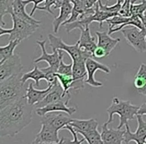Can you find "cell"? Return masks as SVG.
Masks as SVG:
<instances>
[{
    "instance_id": "1",
    "label": "cell",
    "mask_w": 146,
    "mask_h": 144,
    "mask_svg": "<svg viewBox=\"0 0 146 144\" xmlns=\"http://www.w3.org/2000/svg\"><path fill=\"white\" fill-rule=\"evenodd\" d=\"M32 111L33 105L25 96L0 109V136L13 137L22 131L32 121Z\"/></svg>"
},
{
    "instance_id": "2",
    "label": "cell",
    "mask_w": 146,
    "mask_h": 144,
    "mask_svg": "<svg viewBox=\"0 0 146 144\" xmlns=\"http://www.w3.org/2000/svg\"><path fill=\"white\" fill-rule=\"evenodd\" d=\"M22 75L12 76L0 82V109H3L26 95L27 89L24 88V83L21 80Z\"/></svg>"
},
{
    "instance_id": "3",
    "label": "cell",
    "mask_w": 146,
    "mask_h": 144,
    "mask_svg": "<svg viewBox=\"0 0 146 144\" xmlns=\"http://www.w3.org/2000/svg\"><path fill=\"white\" fill-rule=\"evenodd\" d=\"M140 107L136 105H133L130 101L128 100H120L117 97L113 98L111 105L107 108V113H108V123H111L113 120V116L115 114H118L120 116V121L119 124L116 128L117 129H121L123 126L128 124L129 120H134L135 116L138 114V110Z\"/></svg>"
},
{
    "instance_id": "4",
    "label": "cell",
    "mask_w": 146,
    "mask_h": 144,
    "mask_svg": "<svg viewBox=\"0 0 146 144\" xmlns=\"http://www.w3.org/2000/svg\"><path fill=\"white\" fill-rule=\"evenodd\" d=\"M13 27L11 29H5L3 26L0 28V36L9 34V40H24L33 34L40 27L39 24H32L23 19L17 17L14 13H11Z\"/></svg>"
},
{
    "instance_id": "5",
    "label": "cell",
    "mask_w": 146,
    "mask_h": 144,
    "mask_svg": "<svg viewBox=\"0 0 146 144\" xmlns=\"http://www.w3.org/2000/svg\"><path fill=\"white\" fill-rule=\"evenodd\" d=\"M48 40L52 50L60 49V50L65 51L69 54L72 61H86L88 57H93V55L90 54L89 52L80 48L78 41L74 45H67L66 43L63 42L62 39L53 34H48Z\"/></svg>"
},
{
    "instance_id": "6",
    "label": "cell",
    "mask_w": 146,
    "mask_h": 144,
    "mask_svg": "<svg viewBox=\"0 0 146 144\" xmlns=\"http://www.w3.org/2000/svg\"><path fill=\"white\" fill-rule=\"evenodd\" d=\"M127 43H129L137 52H146V32L135 26H126L121 30Z\"/></svg>"
},
{
    "instance_id": "7",
    "label": "cell",
    "mask_w": 146,
    "mask_h": 144,
    "mask_svg": "<svg viewBox=\"0 0 146 144\" xmlns=\"http://www.w3.org/2000/svg\"><path fill=\"white\" fill-rule=\"evenodd\" d=\"M23 65L21 63V58L18 54L14 53L10 58L0 64V82L4 81L8 78L15 75L22 74Z\"/></svg>"
},
{
    "instance_id": "8",
    "label": "cell",
    "mask_w": 146,
    "mask_h": 144,
    "mask_svg": "<svg viewBox=\"0 0 146 144\" xmlns=\"http://www.w3.org/2000/svg\"><path fill=\"white\" fill-rule=\"evenodd\" d=\"M37 44L40 46L41 51H42V54L36 58L34 60V63H38L40 61H46L49 64V66L51 68H53L55 71H58L59 65H60V61L61 59H63V50H60V49H54L53 50V53L51 54H48L46 52V48H45V45H46V41L45 40H38L36 41Z\"/></svg>"
},
{
    "instance_id": "9",
    "label": "cell",
    "mask_w": 146,
    "mask_h": 144,
    "mask_svg": "<svg viewBox=\"0 0 146 144\" xmlns=\"http://www.w3.org/2000/svg\"><path fill=\"white\" fill-rule=\"evenodd\" d=\"M66 112L58 111L56 112H49L45 115L41 116V124H48L51 127L59 131L60 129H65L67 125L72 122V118L69 117V114L66 115Z\"/></svg>"
},
{
    "instance_id": "10",
    "label": "cell",
    "mask_w": 146,
    "mask_h": 144,
    "mask_svg": "<svg viewBox=\"0 0 146 144\" xmlns=\"http://www.w3.org/2000/svg\"><path fill=\"white\" fill-rule=\"evenodd\" d=\"M143 115L137 114L136 119L138 122V127L135 133L131 132L128 124L125 125V134H124V143L129 144L131 141H135L137 144L145 143L146 141V121H144Z\"/></svg>"
},
{
    "instance_id": "11",
    "label": "cell",
    "mask_w": 146,
    "mask_h": 144,
    "mask_svg": "<svg viewBox=\"0 0 146 144\" xmlns=\"http://www.w3.org/2000/svg\"><path fill=\"white\" fill-rule=\"evenodd\" d=\"M86 69H87V77H86V83L92 87H101L103 85L102 82H99L94 78V74L97 70H102L105 73H110V68L106 65L97 62L92 57H88L85 61Z\"/></svg>"
},
{
    "instance_id": "12",
    "label": "cell",
    "mask_w": 146,
    "mask_h": 144,
    "mask_svg": "<svg viewBox=\"0 0 146 144\" xmlns=\"http://www.w3.org/2000/svg\"><path fill=\"white\" fill-rule=\"evenodd\" d=\"M71 96H68L65 99L59 100V101L53 102L50 103L48 105L44 106V107H40V108H36L35 110V113L39 116H43L45 114L49 113V112H58V111H62V112H66L69 115H72L73 113L76 112V108L75 107H69L68 103L70 101Z\"/></svg>"
},
{
    "instance_id": "13",
    "label": "cell",
    "mask_w": 146,
    "mask_h": 144,
    "mask_svg": "<svg viewBox=\"0 0 146 144\" xmlns=\"http://www.w3.org/2000/svg\"><path fill=\"white\" fill-rule=\"evenodd\" d=\"M109 123L107 121L102 125L101 136L104 144H125L124 143V134L125 130L117 128L108 127Z\"/></svg>"
},
{
    "instance_id": "14",
    "label": "cell",
    "mask_w": 146,
    "mask_h": 144,
    "mask_svg": "<svg viewBox=\"0 0 146 144\" xmlns=\"http://www.w3.org/2000/svg\"><path fill=\"white\" fill-rule=\"evenodd\" d=\"M73 63V83L71 88L74 90H79L84 87L86 83L85 77H87V69L85 61H72Z\"/></svg>"
},
{
    "instance_id": "15",
    "label": "cell",
    "mask_w": 146,
    "mask_h": 144,
    "mask_svg": "<svg viewBox=\"0 0 146 144\" xmlns=\"http://www.w3.org/2000/svg\"><path fill=\"white\" fill-rule=\"evenodd\" d=\"M40 144L43 143H54L60 141L58 136V131L51 127L48 124H41L40 131L35 136V139Z\"/></svg>"
},
{
    "instance_id": "16",
    "label": "cell",
    "mask_w": 146,
    "mask_h": 144,
    "mask_svg": "<svg viewBox=\"0 0 146 144\" xmlns=\"http://www.w3.org/2000/svg\"><path fill=\"white\" fill-rule=\"evenodd\" d=\"M68 96H71V95H66V93H65L62 85H61L58 81L57 83H55L54 85H53L52 90L47 94L46 97H45L42 101H40L39 103H37L35 106H36V108L44 107V106L48 105V104H50V103H53V102H56V101H59V100L65 99V97H68Z\"/></svg>"
},
{
    "instance_id": "17",
    "label": "cell",
    "mask_w": 146,
    "mask_h": 144,
    "mask_svg": "<svg viewBox=\"0 0 146 144\" xmlns=\"http://www.w3.org/2000/svg\"><path fill=\"white\" fill-rule=\"evenodd\" d=\"M53 85L54 84H48V87L45 88V89H35L34 86H33V83H30L28 88H27L25 97L27 98V100H28V102L31 105L34 106L46 97L47 94L52 90Z\"/></svg>"
},
{
    "instance_id": "18",
    "label": "cell",
    "mask_w": 146,
    "mask_h": 144,
    "mask_svg": "<svg viewBox=\"0 0 146 144\" xmlns=\"http://www.w3.org/2000/svg\"><path fill=\"white\" fill-rule=\"evenodd\" d=\"M81 31V35H80V38L78 40L79 42V47L83 50L89 52L90 54L93 55L95 52L96 48H97V43H96V39L95 37L91 36L90 34V28L89 26L86 27V28L82 29Z\"/></svg>"
},
{
    "instance_id": "19",
    "label": "cell",
    "mask_w": 146,
    "mask_h": 144,
    "mask_svg": "<svg viewBox=\"0 0 146 144\" xmlns=\"http://www.w3.org/2000/svg\"><path fill=\"white\" fill-rule=\"evenodd\" d=\"M95 35L97 36V45L106 51L107 56L112 50L116 47V45L120 42L119 38H112L108 32H101L96 31Z\"/></svg>"
},
{
    "instance_id": "20",
    "label": "cell",
    "mask_w": 146,
    "mask_h": 144,
    "mask_svg": "<svg viewBox=\"0 0 146 144\" xmlns=\"http://www.w3.org/2000/svg\"><path fill=\"white\" fill-rule=\"evenodd\" d=\"M60 9V13L57 17H55L54 21H53V32L57 33L58 32L59 27L62 24H64L69 18H70L71 14H72V10H73V3L71 2H67L63 5Z\"/></svg>"
},
{
    "instance_id": "21",
    "label": "cell",
    "mask_w": 146,
    "mask_h": 144,
    "mask_svg": "<svg viewBox=\"0 0 146 144\" xmlns=\"http://www.w3.org/2000/svg\"><path fill=\"white\" fill-rule=\"evenodd\" d=\"M25 4L24 0H13V13L16 15L17 17L23 19V20L27 21L29 23H32V24H41V22L39 20L34 19L30 14H27L26 11H25Z\"/></svg>"
},
{
    "instance_id": "22",
    "label": "cell",
    "mask_w": 146,
    "mask_h": 144,
    "mask_svg": "<svg viewBox=\"0 0 146 144\" xmlns=\"http://www.w3.org/2000/svg\"><path fill=\"white\" fill-rule=\"evenodd\" d=\"M70 125L74 127L76 132H88L91 130L97 129L98 121L94 118H91V119H73Z\"/></svg>"
},
{
    "instance_id": "23",
    "label": "cell",
    "mask_w": 146,
    "mask_h": 144,
    "mask_svg": "<svg viewBox=\"0 0 146 144\" xmlns=\"http://www.w3.org/2000/svg\"><path fill=\"white\" fill-rule=\"evenodd\" d=\"M134 86L139 94L146 96V64L141 63L134 77Z\"/></svg>"
},
{
    "instance_id": "24",
    "label": "cell",
    "mask_w": 146,
    "mask_h": 144,
    "mask_svg": "<svg viewBox=\"0 0 146 144\" xmlns=\"http://www.w3.org/2000/svg\"><path fill=\"white\" fill-rule=\"evenodd\" d=\"M20 42V40H9L8 44L0 47V64H2L4 61H6L14 54L15 48Z\"/></svg>"
},
{
    "instance_id": "25",
    "label": "cell",
    "mask_w": 146,
    "mask_h": 144,
    "mask_svg": "<svg viewBox=\"0 0 146 144\" xmlns=\"http://www.w3.org/2000/svg\"><path fill=\"white\" fill-rule=\"evenodd\" d=\"M28 79L34 80V85L38 87L39 81L42 79H45V74L41 69L38 68L37 65H34V69L33 70L26 72V73H23L22 77H21V80H22L23 83H25Z\"/></svg>"
},
{
    "instance_id": "26",
    "label": "cell",
    "mask_w": 146,
    "mask_h": 144,
    "mask_svg": "<svg viewBox=\"0 0 146 144\" xmlns=\"http://www.w3.org/2000/svg\"><path fill=\"white\" fill-rule=\"evenodd\" d=\"M77 133L83 136L86 141L88 142V144H104L103 140H102L101 133H99L97 129L91 130V131L88 132L79 131Z\"/></svg>"
},
{
    "instance_id": "27",
    "label": "cell",
    "mask_w": 146,
    "mask_h": 144,
    "mask_svg": "<svg viewBox=\"0 0 146 144\" xmlns=\"http://www.w3.org/2000/svg\"><path fill=\"white\" fill-rule=\"evenodd\" d=\"M13 13V0H0V21L1 26L5 25L3 17L5 14H11Z\"/></svg>"
},
{
    "instance_id": "28",
    "label": "cell",
    "mask_w": 146,
    "mask_h": 144,
    "mask_svg": "<svg viewBox=\"0 0 146 144\" xmlns=\"http://www.w3.org/2000/svg\"><path fill=\"white\" fill-rule=\"evenodd\" d=\"M56 76L58 78L59 83L62 85L66 95H70L69 89H71V84L73 83V76L63 75V74H59V73H56Z\"/></svg>"
},
{
    "instance_id": "29",
    "label": "cell",
    "mask_w": 146,
    "mask_h": 144,
    "mask_svg": "<svg viewBox=\"0 0 146 144\" xmlns=\"http://www.w3.org/2000/svg\"><path fill=\"white\" fill-rule=\"evenodd\" d=\"M135 0H132L131 3V15H136V16L141 17L142 15L145 14L146 11V0H142L141 3L135 4Z\"/></svg>"
},
{
    "instance_id": "30",
    "label": "cell",
    "mask_w": 146,
    "mask_h": 144,
    "mask_svg": "<svg viewBox=\"0 0 146 144\" xmlns=\"http://www.w3.org/2000/svg\"><path fill=\"white\" fill-rule=\"evenodd\" d=\"M65 129L69 130V131L71 132V134H72L73 136V140H68V139H65L64 138V144H82L83 143V141L85 140V138L82 136L81 139H78V135H77V132L75 131V129H74V127H72V126L69 124V125H67L66 127H65Z\"/></svg>"
},
{
    "instance_id": "31",
    "label": "cell",
    "mask_w": 146,
    "mask_h": 144,
    "mask_svg": "<svg viewBox=\"0 0 146 144\" xmlns=\"http://www.w3.org/2000/svg\"><path fill=\"white\" fill-rule=\"evenodd\" d=\"M57 73L63 74V75L72 76L73 75V63H71V64H65L63 59H61L60 65H59Z\"/></svg>"
},
{
    "instance_id": "32",
    "label": "cell",
    "mask_w": 146,
    "mask_h": 144,
    "mask_svg": "<svg viewBox=\"0 0 146 144\" xmlns=\"http://www.w3.org/2000/svg\"><path fill=\"white\" fill-rule=\"evenodd\" d=\"M131 3L132 0H124L119 14L125 17H131Z\"/></svg>"
},
{
    "instance_id": "33",
    "label": "cell",
    "mask_w": 146,
    "mask_h": 144,
    "mask_svg": "<svg viewBox=\"0 0 146 144\" xmlns=\"http://www.w3.org/2000/svg\"><path fill=\"white\" fill-rule=\"evenodd\" d=\"M55 3H56V0H45L44 6H39L38 9L39 10H42V11H46V12L54 15L53 11L50 9V7L52 6V5H55Z\"/></svg>"
},
{
    "instance_id": "34",
    "label": "cell",
    "mask_w": 146,
    "mask_h": 144,
    "mask_svg": "<svg viewBox=\"0 0 146 144\" xmlns=\"http://www.w3.org/2000/svg\"><path fill=\"white\" fill-rule=\"evenodd\" d=\"M24 2H25V4H26V5L29 4V3H33V4H34L32 10H31V12H30V15H31V16H33V15H34V13H35V11L38 9L39 4H40V3H42V2H45V0H24Z\"/></svg>"
},
{
    "instance_id": "35",
    "label": "cell",
    "mask_w": 146,
    "mask_h": 144,
    "mask_svg": "<svg viewBox=\"0 0 146 144\" xmlns=\"http://www.w3.org/2000/svg\"><path fill=\"white\" fill-rule=\"evenodd\" d=\"M107 56V54H106V51L104 50L103 48H101V47L97 46V48H96L95 52H94L93 54V57H95V58H103V57H106Z\"/></svg>"
},
{
    "instance_id": "36",
    "label": "cell",
    "mask_w": 146,
    "mask_h": 144,
    "mask_svg": "<svg viewBox=\"0 0 146 144\" xmlns=\"http://www.w3.org/2000/svg\"><path fill=\"white\" fill-rule=\"evenodd\" d=\"M98 1H100V0H83V3L86 9H90L93 8Z\"/></svg>"
},
{
    "instance_id": "37",
    "label": "cell",
    "mask_w": 146,
    "mask_h": 144,
    "mask_svg": "<svg viewBox=\"0 0 146 144\" xmlns=\"http://www.w3.org/2000/svg\"><path fill=\"white\" fill-rule=\"evenodd\" d=\"M71 0H56V3H55L54 7L55 8H61L65 3L67 2H70Z\"/></svg>"
},
{
    "instance_id": "38",
    "label": "cell",
    "mask_w": 146,
    "mask_h": 144,
    "mask_svg": "<svg viewBox=\"0 0 146 144\" xmlns=\"http://www.w3.org/2000/svg\"><path fill=\"white\" fill-rule=\"evenodd\" d=\"M138 114H140V115H143V116L146 115V102L140 106L139 110H138Z\"/></svg>"
},
{
    "instance_id": "39",
    "label": "cell",
    "mask_w": 146,
    "mask_h": 144,
    "mask_svg": "<svg viewBox=\"0 0 146 144\" xmlns=\"http://www.w3.org/2000/svg\"><path fill=\"white\" fill-rule=\"evenodd\" d=\"M141 20H142V26H143V31H145L146 32V14L142 15L141 17Z\"/></svg>"
},
{
    "instance_id": "40",
    "label": "cell",
    "mask_w": 146,
    "mask_h": 144,
    "mask_svg": "<svg viewBox=\"0 0 146 144\" xmlns=\"http://www.w3.org/2000/svg\"><path fill=\"white\" fill-rule=\"evenodd\" d=\"M63 143H64V138H61L60 141L54 142V143H43V144H63Z\"/></svg>"
},
{
    "instance_id": "41",
    "label": "cell",
    "mask_w": 146,
    "mask_h": 144,
    "mask_svg": "<svg viewBox=\"0 0 146 144\" xmlns=\"http://www.w3.org/2000/svg\"><path fill=\"white\" fill-rule=\"evenodd\" d=\"M31 144H40V143H39V142H37L36 140H34V141H32V143H31Z\"/></svg>"
},
{
    "instance_id": "42",
    "label": "cell",
    "mask_w": 146,
    "mask_h": 144,
    "mask_svg": "<svg viewBox=\"0 0 146 144\" xmlns=\"http://www.w3.org/2000/svg\"><path fill=\"white\" fill-rule=\"evenodd\" d=\"M139 144H145V143H139Z\"/></svg>"
},
{
    "instance_id": "43",
    "label": "cell",
    "mask_w": 146,
    "mask_h": 144,
    "mask_svg": "<svg viewBox=\"0 0 146 144\" xmlns=\"http://www.w3.org/2000/svg\"><path fill=\"white\" fill-rule=\"evenodd\" d=\"M145 144H146V141H145Z\"/></svg>"
}]
</instances>
